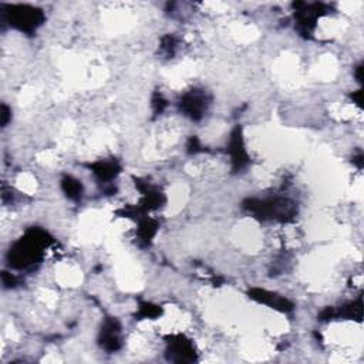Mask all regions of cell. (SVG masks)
Wrapping results in <instances>:
<instances>
[{"instance_id":"7a4b0ae2","label":"cell","mask_w":364,"mask_h":364,"mask_svg":"<svg viewBox=\"0 0 364 364\" xmlns=\"http://www.w3.org/2000/svg\"><path fill=\"white\" fill-rule=\"evenodd\" d=\"M182 108L185 110V112L188 116H191L192 118H199L204 110V97L199 95V94H188L182 100Z\"/></svg>"},{"instance_id":"277c9868","label":"cell","mask_w":364,"mask_h":364,"mask_svg":"<svg viewBox=\"0 0 364 364\" xmlns=\"http://www.w3.org/2000/svg\"><path fill=\"white\" fill-rule=\"evenodd\" d=\"M63 189L66 191L68 197L73 198V199H79V198L81 197V192H83L80 182L75 181V179L70 178V177L63 179Z\"/></svg>"},{"instance_id":"3957f363","label":"cell","mask_w":364,"mask_h":364,"mask_svg":"<svg viewBox=\"0 0 364 364\" xmlns=\"http://www.w3.org/2000/svg\"><path fill=\"white\" fill-rule=\"evenodd\" d=\"M94 174L99 177L100 179H111L118 174V168L116 164L111 162H101L97 167L94 168Z\"/></svg>"},{"instance_id":"6da1fadb","label":"cell","mask_w":364,"mask_h":364,"mask_svg":"<svg viewBox=\"0 0 364 364\" xmlns=\"http://www.w3.org/2000/svg\"><path fill=\"white\" fill-rule=\"evenodd\" d=\"M13 25L20 27L22 30H33L39 25H42L43 14L40 10L31 9V7H17V10L12 13Z\"/></svg>"},{"instance_id":"5b68a950","label":"cell","mask_w":364,"mask_h":364,"mask_svg":"<svg viewBox=\"0 0 364 364\" xmlns=\"http://www.w3.org/2000/svg\"><path fill=\"white\" fill-rule=\"evenodd\" d=\"M141 315L144 317H155V316L161 315V309L152 304H144V308H141Z\"/></svg>"}]
</instances>
